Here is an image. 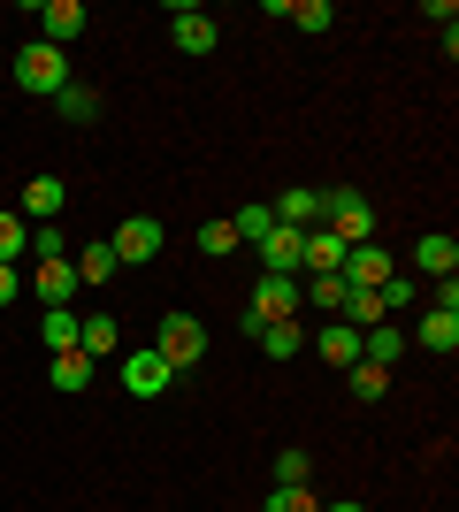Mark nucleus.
Masks as SVG:
<instances>
[{"instance_id": "obj_31", "label": "nucleus", "mask_w": 459, "mask_h": 512, "mask_svg": "<svg viewBox=\"0 0 459 512\" xmlns=\"http://www.w3.org/2000/svg\"><path fill=\"white\" fill-rule=\"evenodd\" d=\"M261 512H322V497H314V482H306V490H268Z\"/></svg>"}, {"instance_id": "obj_34", "label": "nucleus", "mask_w": 459, "mask_h": 512, "mask_svg": "<svg viewBox=\"0 0 459 512\" xmlns=\"http://www.w3.org/2000/svg\"><path fill=\"white\" fill-rule=\"evenodd\" d=\"M322 512H368V505H360V497H337V505H322Z\"/></svg>"}, {"instance_id": "obj_26", "label": "nucleus", "mask_w": 459, "mask_h": 512, "mask_svg": "<svg viewBox=\"0 0 459 512\" xmlns=\"http://www.w3.org/2000/svg\"><path fill=\"white\" fill-rule=\"evenodd\" d=\"M314 482V459L306 451H276V490H306Z\"/></svg>"}, {"instance_id": "obj_32", "label": "nucleus", "mask_w": 459, "mask_h": 512, "mask_svg": "<svg viewBox=\"0 0 459 512\" xmlns=\"http://www.w3.org/2000/svg\"><path fill=\"white\" fill-rule=\"evenodd\" d=\"M31 253H39V260H69V253H62V230H54V222H39V230H31Z\"/></svg>"}, {"instance_id": "obj_28", "label": "nucleus", "mask_w": 459, "mask_h": 512, "mask_svg": "<svg viewBox=\"0 0 459 512\" xmlns=\"http://www.w3.org/2000/svg\"><path fill=\"white\" fill-rule=\"evenodd\" d=\"M108 276H115V253H108V237H100V245L77 253V283H108Z\"/></svg>"}, {"instance_id": "obj_1", "label": "nucleus", "mask_w": 459, "mask_h": 512, "mask_svg": "<svg viewBox=\"0 0 459 512\" xmlns=\"http://www.w3.org/2000/svg\"><path fill=\"white\" fill-rule=\"evenodd\" d=\"M322 230H329V237H345V245H368V237H375V207H368V192H352V184L322 192Z\"/></svg>"}, {"instance_id": "obj_2", "label": "nucleus", "mask_w": 459, "mask_h": 512, "mask_svg": "<svg viewBox=\"0 0 459 512\" xmlns=\"http://www.w3.org/2000/svg\"><path fill=\"white\" fill-rule=\"evenodd\" d=\"M16 85L39 92V100H54V92L69 85V54H62V46H46V39L16 46Z\"/></svg>"}, {"instance_id": "obj_16", "label": "nucleus", "mask_w": 459, "mask_h": 512, "mask_svg": "<svg viewBox=\"0 0 459 512\" xmlns=\"http://www.w3.org/2000/svg\"><path fill=\"white\" fill-rule=\"evenodd\" d=\"M414 268H421V276H452V268H459V245H452V237H444V230H421V245H414Z\"/></svg>"}, {"instance_id": "obj_14", "label": "nucleus", "mask_w": 459, "mask_h": 512, "mask_svg": "<svg viewBox=\"0 0 459 512\" xmlns=\"http://www.w3.org/2000/svg\"><path fill=\"white\" fill-rule=\"evenodd\" d=\"M299 237H306V230H284V222L261 237V260H268L261 276H299Z\"/></svg>"}, {"instance_id": "obj_4", "label": "nucleus", "mask_w": 459, "mask_h": 512, "mask_svg": "<svg viewBox=\"0 0 459 512\" xmlns=\"http://www.w3.org/2000/svg\"><path fill=\"white\" fill-rule=\"evenodd\" d=\"M169 39H176V54H215L222 46V23L207 16V8H192V0H169Z\"/></svg>"}, {"instance_id": "obj_9", "label": "nucleus", "mask_w": 459, "mask_h": 512, "mask_svg": "<svg viewBox=\"0 0 459 512\" xmlns=\"http://www.w3.org/2000/svg\"><path fill=\"white\" fill-rule=\"evenodd\" d=\"M268 214H276L284 230H322V192H314V184H291L284 199H268Z\"/></svg>"}, {"instance_id": "obj_3", "label": "nucleus", "mask_w": 459, "mask_h": 512, "mask_svg": "<svg viewBox=\"0 0 459 512\" xmlns=\"http://www.w3.org/2000/svg\"><path fill=\"white\" fill-rule=\"evenodd\" d=\"M153 352L169 360V375H184V367L207 360V329H199L192 314H161V329H153Z\"/></svg>"}, {"instance_id": "obj_33", "label": "nucleus", "mask_w": 459, "mask_h": 512, "mask_svg": "<svg viewBox=\"0 0 459 512\" xmlns=\"http://www.w3.org/2000/svg\"><path fill=\"white\" fill-rule=\"evenodd\" d=\"M0 306H16V268H0Z\"/></svg>"}, {"instance_id": "obj_24", "label": "nucleus", "mask_w": 459, "mask_h": 512, "mask_svg": "<svg viewBox=\"0 0 459 512\" xmlns=\"http://www.w3.org/2000/svg\"><path fill=\"white\" fill-rule=\"evenodd\" d=\"M383 314H391V306H383V291H352V299H345V314H337V321H345V329H375Z\"/></svg>"}, {"instance_id": "obj_18", "label": "nucleus", "mask_w": 459, "mask_h": 512, "mask_svg": "<svg viewBox=\"0 0 459 512\" xmlns=\"http://www.w3.org/2000/svg\"><path fill=\"white\" fill-rule=\"evenodd\" d=\"M39 299L46 306H69V299H77V260H39Z\"/></svg>"}, {"instance_id": "obj_25", "label": "nucleus", "mask_w": 459, "mask_h": 512, "mask_svg": "<svg viewBox=\"0 0 459 512\" xmlns=\"http://www.w3.org/2000/svg\"><path fill=\"white\" fill-rule=\"evenodd\" d=\"M16 253H31V222L0 207V268H16Z\"/></svg>"}, {"instance_id": "obj_10", "label": "nucleus", "mask_w": 459, "mask_h": 512, "mask_svg": "<svg viewBox=\"0 0 459 512\" xmlns=\"http://www.w3.org/2000/svg\"><path fill=\"white\" fill-rule=\"evenodd\" d=\"M414 344H421V352H437V360H452V352H459V314H452V306H429V314L414 321Z\"/></svg>"}, {"instance_id": "obj_20", "label": "nucleus", "mask_w": 459, "mask_h": 512, "mask_svg": "<svg viewBox=\"0 0 459 512\" xmlns=\"http://www.w3.org/2000/svg\"><path fill=\"white\" fill-rule=\"evenodd\" d=\"M345 390L360 398V406H375V398L391 390V367H375V360H352V367H345Z\"/></svg>"}, {"instance_id": "obj_8", "label": "nucleus", "mask_w": 459, "mask_h": 512, "mask_svg": "<svg viewBox=\"0 0 459 512\" xmlns=\"http://www.w3.org/2000/svg\"><path fill=\"white\" fill-rule=\"evenodd\" d=\"M123 390H131V398H161V390H169V360H161L153 344L123 352Z\"/></svg>"}, {"instance_id": "obj_6", "label": "nucleus", "mask_w": 459, "mask_h": 512, "mask_svg": "<svg viewBox=\"0 0 459 512\" xmlns=\"http://www.w3.org/2000/svg\"><path fill=\"white\" fill-rule=\"evenodd\" d=\"M31 16H39V39H46V46H62V54L85 39V23H92V16H85V0H39Z\"/></svg>"}, {"instance_id": "obj_29", "label": "nucleus", "mask_w": 459, "mask_h": 512, "mask_svg": "<svg viewBox=\"0 0 459 512\" xmlns=\"http://www.w3.org/2000/svg\"><path fill=\"white\" fill-rule=\"evenodd\" d=\"M199 253H207V260L238 253V230H230V214H222V222H199Z\"/></svg>"}, {"instance_id": "obj_17", "label": "nucleus", "mask_w": 459, "mask_h": 512, "mask_svg": "<svg viewBox=\"0 0 459 512\" xmlns=\"http://www.w3.org/2000/svg\"><path fill=\"white\" fill-rule=\"evenodd\" d=\"M253 344H261L268 360H299V352H306V329H299V321H261Z\"/></svg>"}, {"instance_id": "obj_5", "label": "nucleus", "mask_w": 459, "mask_h": 512, "mask_svg": "<svg viewBox=\"0 0 459 512\" xmlns=\"http://www.w3.org/2000/svg\"><path fill=\"white\" fill-rule=\"evenodd\" d=\"M261 321H299V276H261V283H253L245 329H261Z\"/></svg>"}, {"instance_id": "obj_13", "label": "nucleus", "mask_w": 459, "mask_h": 512, "mask_svg": "<svg viewBox=\"0 0 459 512\" xmlns=\"http://www.w3.org/2000/svg\"><path fill=\"white\" fill-rule=\"evenodd\" d=\"M62 207H69V184H62V176H31V184H23V214H31V222H54Z\"/></svg>"}, {"instance_id": "obj_12", "label": "nucleus", "mask_w": 459, "mask_h": 512, "mask_svg": "<svg viewBox=\"0 0 459 512\" xmlns=\"http://www.w3.org/2000/svg\"><path fill=\"white\" fill-rule=\"evenodd\" d=\"M345 299H352V283H345V276H306V283H299V306H314L322 321L345 314Z\"/></svg>"}, {"instance_id": "obj_22", "label": "nucleus", "mask_w": 459, "mask_h": 512, "mask_svg": "<svg viewBox=\"0 0 459 512\" xmlns=\"http://www.w3.org/2000/svg\"><path fill=\"white\" fill-rule=\"evenodd\" d=\"M54 390H92V375H100V360H85V352H54Z\"/></svg>"}, {"instance_id": "obj_23", "label": "nucleus", "mask_w": 459, "mask_h": 512, "mask_svg": "<svg viewBox=\"0 0 459 512\" xmlns=\"http://www.w3.org/2000/svg\"><path fill=\"white\" fill-rule=\"evenodd\" d=\"M77 329H85V321L69 314V306H46V321H39V337H46V352H77Z\"/></svg>"}, {"instance_id": "obj_15", "label": "nucleus", "mask_w": 459, "mask_h": 512, "mask_svg": "<svg viewBox=\"0 0 459 512\" xmlns=\"http://www.w3.org/2000/svg\"><path fill=\"white\" fill-rule=\"evenodd\" d=\"M54 115H62L69 130H85V123H100V92H92V85H77V77H69V85L54 92Z\"/></svg>"}, {"instance_id": "obj_30", "label": "nucleus", "mask_w": 459, "mask_h": 512, "mask_svg": "<svg viewBox=\"0 0 459 512\" xmlns=\"http://www.w3.org/2000/svg\"><path fill=\"white\" fill-rule=\"evenodd\" d=\"M291 23H299V31H314V39H322L329 23H337V8H329V0H291Z\"/></svg>"}, {"instance_id": "obj_7", "label": "nucleus", "mask_w": 459, "mask_h": 512, "mask_svg": "<svg viewBox=\"0 0 459 512\" xmlns=\"http://www.w3.org/2000/svg\"><path fill=\"white\" fill-rule=\"evenodd\" d=\"M108 253H115V268H146V260L161 253V222H153V214H131V222L108 237Z\"/></svg>"}, {"instance_id": "obj_21", "label": "nucleus", "mask_w": 459, "mask_h": 512, "mask_svg": "<svg viewBox=\"0 0 459 512\" xmlns=\"http://www.w3.org/2000/svg\"><path fill=\"white\" fill-rule=\"evenodd\" d=\"M314 344H322L329 367H352V360H360V329H345V321H322V337H314Z\"/></svg>"}, {"instance_id": "obj_27", "label": "nucleus", "mask_w": 459, "mask_h": 512, "mask_svg": "<svg viewBox=\"0 0 459 512\" xmlns=\"http://www.w3.org/2000/svg\"><path fill=\"white\" fill-rule=\"evenodd\" d=\"M230 230H238V245H261V237L276 230V214H268V207H238V214H230Z\"/></svg>"}, {"instance_id": "obj_11", "label": "nucleus", "mask_w": 459, "mask_h": 512, "mask_svg": "<svg viewBox=\"0 0 459 512\" xmlns=\"http://www.w3.org/2000/svg\"><path fill=\"white\" fill-rule=\"evenodd\" d=\"M383 268H391V253H383V237H368V245H352V253H345V268H337V276H345L352 291H375V283H383Z\"/></svg>"}, {"instance_id": "obj_19", "label": "nucleus", "mask_w": 459, "mask_h": 512, "mask_svg": "<svg viewBox=\"0 0 459 512\" xmlns=\"http://www.w3.org/2000/svg\"><path fill=\"white\" fill-rule=\"evenodd\" d=\"M115 344H123V321L115 314H92L85 329H77V352H85V360H108Z\"/></svg>"}]
</instances>
